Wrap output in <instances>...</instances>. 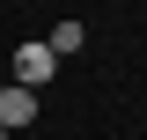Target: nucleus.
<instances>
[{
	"label": "nucleus",
	"instance_id": "nucleus-2",
	"mask_svg": "<svg viewBox=\"0 0 147 140\" xmlns=\"http://www.w3.org/2000/svg\"><path fill=\"white\" fill-rule=\"evenodd\" d=\"M30 118H37L30 88H0V133H15V125H30Z\"/></svg>",
	"mask_w": 147,
	"mask_h": 140
},
{
	"label": "nucleus",
	"instance_id": "nucleus-3",
	"mask_svg": "<svg viewBox=\"0 0 147 140\" xmlns=\"http://www.w3.org/2000/svg\"><path fill=\"white\" fill-rule=\"evenodd\" d=\"M81 44H88V30H81V22H59V30H52V59L81 52Z\"/></svg>",
	"mask_w": 147,
	"mask_h": 140
},
{
	"label": "nucleus",
	"instance_id": "nucleus-1",
	"mask_svg": "<svg viewBox=\"0 0 147 140\" xmlns=\"http://www.w3.org/2000/svg\"><path fill=\"white\" fill-rule=\"evenodd\" d=\"M52 74H59L52 44H15V88H30V96H37V88L52 81Z\"/></svg>",
	"mask_w": 147,
	"mask_h": 140
},
{
	"label": "nucleus",
	"instance_id": "nucleus-4",
	"mask_svg": "<svg viewBox=\"0 0 147 140\" xmlns=\"http://www.w3.org/2000/svg\"><path fill=\"white\" fill-rule=\"evenodd\" d=\"M0 140H7V133H0Z\"/></svg>",
	"mask_w": 147,
	"mask_h": 140
}]
</instances>
